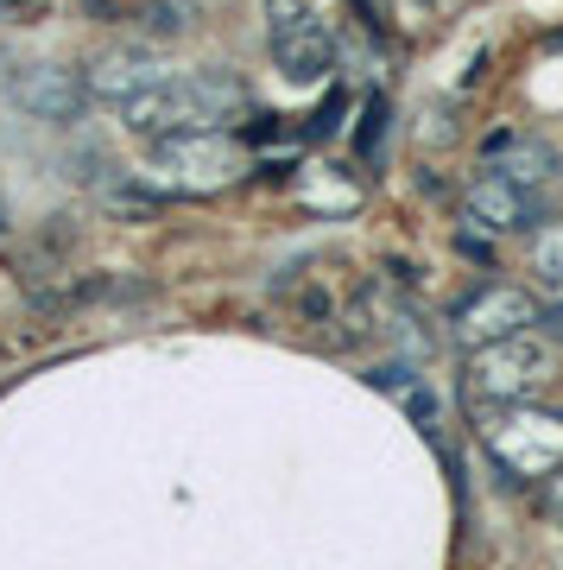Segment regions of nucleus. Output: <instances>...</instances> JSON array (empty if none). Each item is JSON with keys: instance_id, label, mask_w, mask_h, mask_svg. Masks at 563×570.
<instances>
[{"instance_id": "obj_1", "label": "nucleus", "mask_w": 563, "mask_h": 570, "mask_svg": "<svg viewBox=\"0 0 563 570\" xmlns=\"http://www.w3.org/2000/svg\"><path fill=\"white\" fill-rule=\"evenodd\" d=\"M247 115V82L235 70H190V77H159L121 108L127 134L165 140V134H203Z\"/></svg>"}, {"instance_id": "obj_2", "label": "nucleus", "mask_w": 563, "mask_h": 570, "mask_svg": "<svg viewBox=\"0 0 563 570\" xmlns=\"http://www.w3.org/2000/svg\"><path fill=\"white\" fill-rule=\"evenodd\" d=\"M557 348L539 330H513L501 343L468 348V400L475 406H520L557 387Z\"/></svg>"}, {"instance_id": "obj_3", "label": "nucleus", "mask_w": 563, "mask_h": 570, "mask_svg": "<svg viewBox=\"0 0 563 570\" xmlns=\"http://www.w3.org/2000/svg\"><path fill=\"white\" fill-rule=\"evenodd\" d=\"M482 444L506 475H532V482H539L544 469L563 463V419L557 412H539L532 400H520V406H506V412L487 419Z\"/></svg>"}, {"instance_id": "obj_4", "label": "nucleus", "mask_w": 563, "mask_h": 570, "mask_svg": "<svg viewBox=\"0 0 563 570\" xmlns=\"http://www.w3.org/2000/svg\"><path fill=\"white\" fill-rule=\"evenodd\" d=\"M152 178H165L171 190H216L241 171V146L228 140L221 127H203V134H165L152 140Z\"/></svg>"}, {"instance_id": "obj_5", "label": "nucleus", "mask_w": 563, "mask_h": 570, "mask_svg": "<svg viewBox=\"0 0 563 570\" xmlns=\"http://www.w3.org/2000/svg\"><path fill=\"white\" fill-rule=\"evenodd\" d=\"M539 317H544L539 292H525V285H475L463 305L450 311V330H456L463 348H482V343L513 336V330H539Z\"/></svg>"}, {"instance_id": "obj_6", "label": "nucleus", "mask_w": 563, "mask_h": 570, "mask_svg": "<svg viewBox=\"0 0 563 570\" xmlns=\"http://www.w3.org/2000/svg\"><path fill=\"white\" fill-rule=\"evenodd\" d=\"M7 89H13V102H20L32 121H51V127H70L82 108H89L82 77L77 70H63V63H26Z\"/></svg>"}, {"instance_id": "obj_7", "label": "nucleus", "mask_w": 563, "mask_h": 570, "mask_svg": "<svg viewBox=\"0 0 563 570\" xmlns=\"http://www.w3.org/2000/svg\"><path fill=\"white\" fill-rule=\"evenodd\" d=\"M165 70L152 63V51H140V45H115V51H101L96 63H89V77H82V89H89V102H108V108H127L140 89H152Z\"/></svg>"}, {"instance_id": "obj_8", "label": "nucleus", "mask_w": 563, "mask_h": 570, "mask_svg": "<svg viewBox=\"0 0 563 570\" xmlns=\"http://www.w3.org/2000/svg\"><path fill=\"white\" fill-rule=\"evenodd\" d=\"M468 223L487 228V235H513V228H532V190H520L513 178H501V171H482V178L468 184Z\"/></svg>"}, {"instance_id": "obj_9", "label": "nucleus", "mask_w": 563, "mask_h": 570, "mask_svg": "<svg viewBox=\"0 0 563 570\" xmlns=\"http://www.w3.org/2000/svg\"><path fill=\"white\" fill-rule=\"evenodd\" d=\"M273 63H279L285 82H323L336 70V39L317 20H304L292 32H273Z\"/></svg>"}, {"instance_id": "obj_10", "label": "nucleus", "mask_w": 563, "mask_h": 570, "mask_svg": "<svg viewBox=\"0 0 563 570\" xmlns=\"http://www.w3.org/2000/svg\"><path fill=\"white\" fill-rule=\"evenodd\" d=\"M525 273L539 292H551L563 305V223H539L532 228V242H525Z\"/></svg>"}, {"instance_id": "obj_11", "label": "nucleus", "mask_w": 563, "mask_h": 570, "mask_svg": "<svg viewBox=\"0 0 563 570\" xmlns=\"http://www.w3.org/2000/svg\"><path fill=\"white\" fill-rule=\"evenodd\" d=\"M501 146H506V159L494 165V171H501V178H513L520 190L544 184V178H551V165H557V153H551L544 140H513V134H506V140H494V153H501Z\"/></svg>"}, {"instance_id": "obj_12", "label": "nucleus", "mask_w": 563, "mask_h": 570, "mask_svg": "<svg viewBox=\"0 0 563 570\" xmlns=\"http://www.w3.org/2000/svg\"><path fill=\"white\" fill-rule=\"evenodd\" d=\"M140 32H152V39H184V32H190V7H184V0H146Z\"/></svg>"}, {"instance_id": "obj_13", "label": "nucleus", "mask_w": 563, "mask_h": 570, "mask_svg": "<svg viewBox=\"0 0 563 570\" xmlns=\"http://www.w3.org/2000/svg\"><path fill=\"white\" fill-rule=\"evenodd\" d=\"M260 13H266V32H292V26L317 20L310 0H260Z\"/></svg>"}, {"instance_id": "obj_14", "label": "nucleus", "mask_w": 563, "mask_h": 570, "mask_svg": "<svg viewBox=\"0 0 563 570\" xmlns=\"http://www.w3.org/2000/svg\"><path fill=\"white\" fill-rule=\"evenodd\" d=\"M381 134H386V102H367V127H362V159H381Z\"/></svg>"}, {"instance_id": "obj_15", "label": "nucleus", "mask_w": 563, "mask_h": 570, "mask_svg": "<svg viewBox=\"0 0 563 570\" xmlns=\"http://www.w3.org/2000/svg\"><path fill=\"white\" fill-rule=\"evenodd\" d=\"M539 494H544V508H551V513L563 520V463H557V469H544V475H539Z\"/></svg>"}, {"instance_id": "obj_16", "label": "nucleus", "mask_w": 563, "mask_h": 570, "mask_svg": "<svg viewBox=\"0 0 563 570\" xmlns=\"http://www.w3.org/2000/svg\"><path fill=\"white\" fill-rule=\"evenodd\" d=\"M0 13H20V20H39V0H0Z\"/></svg>"}, {"instance_id": "obj_17", "label": "nucleus", "mask_w": 563, "mask_h": 570, "mask_svg": "<svg viewBox=\"0 0 563 570\" xmlns=\"http://www.w3.org/2000/svg\"><path fill=\"white\" fill-rule=\"evenodd\" d=\"M557 324H563V317H557Z\"/></svg>"}]
</instances>
